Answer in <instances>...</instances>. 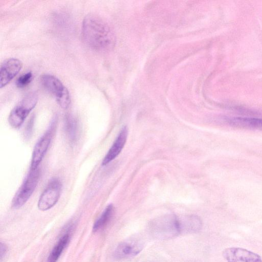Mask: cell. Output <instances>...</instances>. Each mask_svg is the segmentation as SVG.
Wrapping results in <instances>:
<instances>
[{"mask_svg":"<svg viewBox=\"0 0 262 262\" xmlns=\"http://www.w3.org/2000/svg\"><path fill=\"white\" fill-rule=\"evenodd\" d=\"M82 34L88 46L97 51L109 50L115 44L112 30L104 20L95 14H89L84 18Z\"/></svg>","mask_w":262,"mask_h":262,"instance_id":"cell-1","label":"cell"},{"mask_svg":"<svg viewBox=\"0 0 262 262\" xmlns=\"http://www.w3.org/2000/svg\"><path fill=\"white\" fill-rule=\"evenodd\" d=\"M23 64L18 59L11 58L5 60L1 64L0 88L6 86L20 71Z\"/></svg>","mask_w":262,"mask_h":262,"instance_id":"cell-9","label":"cell"},{"mask_svg":"<svg viewBox=\"0 0 262 262\" xmlns=\"http://www.w3.org/2000/svg\"><path fill=\"white\" fill-rule=\"evenodd\" d=\"M61 187L59 179L54 178L50 180L39 198L38 209L46 211L53 207L59 199Z\"/></svg>","mask_w":262,"mask_h":262,"instance_id":"cell-6","label":"cell"},{"mask_svg":"<svg viewBox=\"0 0 262 262\" xmlns=\"http://www.w3.org/2000/svg\"><path fill=\"white\" fill-rule=\"evenodd\" d=\"M7 252V247L4 243H1V261L5 257Z\"/></svg>","mask_w":262,"mask_h":262,"instance_id":"cell-17","label":"cell"},{"mask_svg":"<svg viewBox=\"0 0 262 262\" xmlns=\"http://www.w3.org/2000/svg\"><path fill=\"white\" fill-rule=\"evenodd\" d=\"M39 177L38 168L30 169L29 174L13 199L12 206L13 208H19L28 201L36 187Z\"/></svg>","mask_w":262,"mask_h":262,"instance_id":"cell-5","label":"cell"},{"mask_svg":"<svg viewBox=\"0 0 262 262\" xmlns=\"http://www.w3.org/2000/svg\"><path fill=\"white\" fill-rule=\"evenodd\" d=\"M32 77L33 75L31 72H28L21 75L16 81V86L19 88L26 86L30 83Z\"/></svg>","mask_w":262,"mask_h":262,"instance_id":"cell-16","label":"cell"},{"mask_svg":"<svg viewBox=\"0 0 262 262\" xmlns=\"http://www.w3.org/2000/svg\"><path fill=\"white\" fill-rule=\"evenodd\" d=\"M37 100L38 96L35 92L26 94L11 111L8 117L10 125L14 128L20 127L37 104Z\"/></svg>","mask_w":262,"mask_h":262,"instance_id":"cell-3","label":"cell"},{"mask_svg":"<svg viewBox=\"0 0 262 262\" xmlns=\"http://www.w3.org/2000/svg\"><path fill=\"white\" fill-rule=\"evenodd\" d=\"M113 212V205L112 204L108 205L95 222L93 227L94 232L101 229L107 224L112 217Z\"/></svg>","mask_w":262,"mask_h":262,"instance_id":"cell-14","label":"cell"},{"mask_svg":"<svg viewBox=\"0 0 262 262\" xmlns=\"http://www.w3.org/2000/svg\"><path fill=\"white\" fill-rule=\"evenodd\" d=\"M223 255L228 262H262L258 254L242 248H226Z\"/></svg>","mask_w":262,"mask_h":262,"instance_id":"cell-7","label":"cell"},{"mask_svg":"<svg viewBox=\"0 0 262 262\" xmlns=\"http://www.w3.org/2000/svg\"><path fill=\"white\" fill-rule=\"evenodd\" d=\"M127 134V127H123L104 157L102 162V165H107L119 155L126 143Z\"/></svg>","mask_w":262,"mask_h":262,"instance_id":"cell-11","label":"cell"},{"mask_svg":"<svg viewBox=\"0 0 262 262\" xmlns=\"http://www.w3.org/2000/svg\"><path fill=\"white\" fill-rule=\"evenodd\" d=\"M66 132L71 140H74L76 138L77 132V123L74 118L68 116L66 118L65 122Z\"/></svg>","mask_w":262,"mask_h":262,"instance_id":"cell-15","label":"cell"},{"mask_svg":"<svg viewBox=\"0 0 262 262\" xmlns=\"http://www.w3.org/2000/svg\"><path fill=\"white\" fill-rule=\"evenodd\" d=\"M52 129H49L36 143L32 155L30 169L38 168V165L43 158L51 141Z\"/></svg>","mask_w":262,"mask_h":262,"instance_id":"cell-8","label":"cell"},{"mask_svg":"<svg viewBox=\"0 0 262 262\" xmlns=\"http://www.w3.org/2000/svg\"><path fill=\"white\" fill-rule=\"evenodd\" d=\"M43 86L53 94L58 104L63 108H67L71 103V98L67 88L57 77L45 74L40 77Z\"/></svg>","mask_w":262,"mask_h":262,"instance_id":"cell-4","label":"cell"},{"mask_svg":"<svg viewBox=\"0 0 262 262\" xmlns=\"http://www.w3.org/2000/svg\"><path fill=\"white\" fill-rule=\"evenodd\" d=\"M225 121L230 125L238 128L262 130V119L251 117H227Z\"/></svg>","mask_w":262,"mask_h":262,"instance_id":"cell-12","label":"cell"},{"mask_svg":"<svg viewBox=\"0 0 262 262\" xmlns=\"http://www.w3.org/2000/svg\"><path fill=\"white\" fill-rule=\"evenodd\" d=\"M70 239L68 233L63 235L54 246L49 254L47 262H56L62 253L63 249L68 245Z\"/></svg>","mask_w":262,"mask_h":262,"instance_id":"cell-13","label":"cell"},{"mask_svg":"<svg viewBox=\"0 0 262 262\" xmlns=\"http://www.w3.org/2000/svg\"><path fill=\"white\" fill-rule=\"evenodd\" d=\"M149 230L155 237L169 238L180 233V222L174 215H165L153 221L149 225Z\"/></svg>","mask_w":262,"mask_h":262,"instance_id":"cell-2","label":"cell"},{"mask_svg":"<svg viewBox=\"0 0 262 262\" xmlns=\"http://www.w3.org/2000/svg\"><path fill=\"white\" fill-rule=\"evenodd\" d=\"M143 244L138 239L131 238L120 243L117 247L114 256L117 259L134 256L142 249Z\"/></svg>","mask_w":262,"mask_h":262,"instance_id":"cell-10","label":"cell"}]
</instances>
